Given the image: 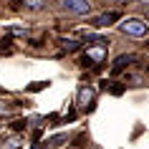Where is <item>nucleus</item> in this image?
I'll list each match as a JSON object with an SVG mask.
<instances>
[{
  "mask_svg": "<svg viewBox=\"0 0 149 149\" xmlns=\"http://www.w3.org/2000/svg\"><path fill=\"white\" fill-rule=\"evenodd\" d=\"M119 28H121V33L134 36V38L147 36V20H141V18H124V20L119 23Z\"/></svg>",
  "mask_w": 149,
  "mask_h": 149,
  "instance_id": "nucleus-1",
  "label": "nucleus"
},
{
  "mask_svg": "<svg viewBox=\"0 0 149 149\" xmlns=\"http://www.w3.org/2000/svg\"><path fill=\"white\" fill-rule=\"evenodd\" d=\"M63 8L68 10V13H73V15H88L91 13V3L88 0H61Z\"/></svg>",
  "mask_w": 149,
  "mask_h": 149,
  "instance_id": "nucleus-2",
  "label": "nucleus"
},
{
  "mask_svg": "<svg viewBox=\"0 0 149 149\" xmlns=\"http://www.w3.org/2000/svg\"><path fill=\"white\" fill-rule=\"evenodd\" d=\"M119 18H121V15H119L116 10H109V13H101V15H96V18H91V23H94L96 28H109L111 23H116Z\"/></svg>",
  "mask_w": 149,
  "mask_h": 149,
  "instance_id": "nucleus-3",
  "label": "nucleus"
},
{
  "mask_svg": "<svg viewBox=\"0 0 149 149\" xmlns=\"http://www.w3.org/2000/svg\"><path fill=\"white\" fill-rule=\"evenodd\" d=\"M106 58V46H99V48H86V61H96L101 63Z\"/></svg>",
  "mask_w": 149,
  "mask_h": 149,
  "instance_id": "nucleus-4",
  "label": "nucleus"
},
{
  "mask_svg": "<svg viewBox=\"0 0 149 149\" xmlns=\"http://www.w3.org/2000/svg\"><path fill=\"white\" fill-rule=\"evenodd\" d=\"M79 104L81 106H91V104H94V88H81L79 91Z\"/></svg>",
  "mask_w": 149,
  "mask_h": 149,
  "instance_id": "nucleus-5",
  "label": "nucleus"
},
{
  "mask_svg": "<svg viewBox=\"0 0 149 149\" xmlns=\"http://www.w3.org/2000/svg\"><path fill=\"white\" fill-rule=\"evenodd\" d=\"M132 61H134V56H119V58H116V63H114V68H111V71H114V73H119V71L124 68V66H129Z\"/></svg>",
  "mask_w": 149,
  "mask_h": 149,
  "instance_id": "nucleus-6",
  "label": "nucleus"
},
{
  "mask_svg": "<svg viewBox=\"0 0 149 149\" xmlns=\"http://www.w3.org/2000/svg\"><path fill=\"white\" fill-rule=\"evenodd\" d=\"M18 147H20V139H18V136H13V139H8L3 144V149H18Z\"/></svg>",
  "mask_w": 149,
  "mask_h": 149,
  "instance_id": "nucleus-7",
  "label": "nucleus"
},
{
  "mask_svg": "<svg viewBox=\"0 0 149 149\" xmlns=\"http://www.w3.org/2000/svg\"><path fill=\"white\" fill-rule=\"evenodd\" d=\"M25 5H28L31 10H40V8H43V3H40V0H25Z\"/></svg>",
  "mask_w": 149,
  "mask_h": 149,
  "instance_id": "nucleus-8",
  "label": "nucleus"
},
{
  "mask_svg": "<svg viewBox=\"0 0 149 149\" xmlns=\"http://www.w3.org/2000/svg\"><path fill=\"white\" fill-rule=\"evenodd\" d=\"M139 3H149V0H139Z\"/></svg>",
  "mask_w": 149,
  "mask_h": 149,
  "instance_id": "nucleus-9",
  "label": "nucleus"
},
{
  "mask_svg": "<svg viewBox=\"0 0 149 149\" xmlns=\"http://www.w3.org/2000/svg\"><path fill=\"white\" fill-rule=\"evenodd\" d=\"M147 20H149V13H147Z\"/></svg>",
  "mask_w": 149,
  "mask_h": 149,
  "instance_id": "nucleus-10",
  "label": "nucleus"
}]
</instances>
